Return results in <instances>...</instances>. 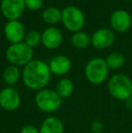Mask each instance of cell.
<instances>
[{
    "mask_svg": "<svg viewBox=\"0 0 132 133\" xmlns=\"http://www.w3.org/2000/svg\"><path fill=\"white\" fill-rule=\"evenodd\" d=\"M51 75L49 64L41 60H32L24 67L22 79L28 89L39 91L47 86Z\"/></svg>",
    "mask_w": 132,
    "mask_h": 133,
    "instance_id": "cell-1",
    "label": "cell"
},
{
    "mask_svg": "<svg viewBox=\"0 0 132 133\" xmlns=\"http://www.w3.org/2000/svg\"><path fill=\"white\" fill-rule=\"evenodd\" d=\"M108 91L112 98L124 102L132 96V81L124 74H114L108 82Z\"/></svg>",
    "mask_w": 132,
    "mask_h": 133,
    "instance_id": "cell-2",
    "label": "cell"
},
{
    "mask_svg": "<svg viewBox=\"0 0 132 133\" xmlns=\"http://www.w3.org/2000/svg\"><path fill=\"white\" fill-rule=\"evenodd\" d=\"M34 102L41 111L45 113H53L62 106V99L59 96L55 90L44 88L37 91L34 97Z\"/></svg>",
    "mask_w": 132,
    "mask_h": 133,
    "instance_id": "cell-3",
    "label": "cell"
},
{
    "mask_svg": "<svg viewBox=\"0 0 132 133\" xmlns=\"http://www.w3.org/2000/svg\"><path fill=\"white\" fill-rule=\"evenodd\" d=\"M109 70L105 60L93 58L85 66V76L92 84L100 85L107 80Z\"/></svg>",
    "mask_w": 132,
    "mask_h": 133,
    "instance_id": "cell-4",
    "label": "cell"
},
{
    "mask_svg": "<svg viewBox=\"0 0 132 133\" xmlns=\"http://www.w3.org/2000/svg\"><path fill=\"white\" fill-rule=\"evenodd\" d=\"M33 49L25 43L12 44L6 50V58L8 62L15 66H24L32 61Z\"/></svg>",
    "mask_w": 132,
    "mask_h": 133,
    "instance_id": "cell-5",
    "label": "cell"
},
{
    "mask_svg": "<svg viewBox=\"0 0 132 133\" xmlns=\"http://www.w3.org/2000/svg\"><path fill=\"white\" fill-rule=\"evenodd\" d=\"M62 21L67 29L77 33L84 25V15L78 7L70 5L62 11Z\"/></svg>",
    "mask_w": 132,
    "mask_h": 133,
    "instance_id": "cell-6",
    "label": "cell"
},
{
    "mask_svg": "<svg viewBox=\"0 0 132 133\" xmlns=\"http://www.w3.org/2000/svg\"><path fill=\"white\" fill-rule=\"evenodd\" d=\"M21 104V96L19 92L13 87L4 88L0 91V106L7 111H14Z\"/></svg>",
    "mask_w": 132,
    "mask_h": 133,
    "instance_id": "cell-7",
    "label": "cell"
},
{
    "mask_svg": "<svg viewBox=\"0 0 132 133\" xmlns=\"http://www.w3.org/2000/svg\"><path fill=\"white\" fill-rule=\"evenodd\" d=\"M25 8V0H2L1 2L2 14L10 21L18 19L23 15Z\"/></svg>",
    "mask_w": 132,
    "mask_h": 133,
    "instance_id": "cell-8",
    "label": "cell"
},
{
    "mask_svg": "<svg viewBox=\"0 0 132 133\" xmlns=\"http://www.w3.org/2000/svg\"><path fill=\"white\" fill-rule=\"evenodd\" d=\"M132 23L131 16L128 11L119 9L112 13L110 16L111 27L119 33H124L130 28Z\"/></svg>",
    "mask_w": 132,
    "mask_h": 133,
    "instance_id": "cell-9",
    "label": "cell"
},
{
    "mask_svg": "<svg viewBox=\"0 0 132 133\" xmlns=\"http://www.w3.org/2000/svg\"><path fill=\"white\" fill-rule=\"evenodd\" d=\"M115 35L110 29L101 28L93 34L92 37V44L98 50H104L109 47L114 43Z\"/></svg>",
    "mask_w": 132,
    "mask_h": 133,
    "instance_id": "cell-10",
    "label": "cell"
},
{
    "mask_svg": "<svg viewBox=\"0 0 132 133\" xmlns=\"http://www.w3.org/2000/svg\"><path fill=\"white\" fill-rule=\"evenodd\" d=\"M4 33L6 39L12 44L21 43L25 37V27L21 22L17 20L9 21L5 24Z\"/></svg>",
    "mask_w": 132,
    "mask_h": 133,
    "instance_id": "cell-11",
    "label": "cell"
},
{
    "mask_svg": "<svg viewBox=\"0 0 132 133\" xmlns=\"http://www.w3.org/2000/svg\"><path fill=\"white\" fill-rule=\"evenodd\" d=\"M49 67L52 74L62 76L70 72L72 68V62L70 58L65 55H57L51 59Z\"/></svg>",
    "mask_w": 132,
    "mask_h": 133,
    "instance_id": "cell-12",
    "label": "cell"
},
{
    "mask_svg": "<svg viewBox=\"0 0 132 133\" xmlns=\"http://www.w3.org/2000/svg\"><path fill=\"white\" fill-rule=\"evenodd\" d=\"M62 35L56 27H49L44 30L42 35V43L48 49H55L61 44Z\"/></svg>",
    "mask_w": 132,
    "mask_h": 133,
    "instance_id": "cell-13",
    "label": "cell"
},
{
    "mask_svg": "<svg viewBox=\"0 0 132 133\" xmlns=\"http://www.w3.org/2000/svg\"><path fill=\"white\" fill-rule=\"evenodd\" d=\"M40 133H64L62 121L55 116L46 118L39 128Z\"/></svg>",
    "mask_w": 132,
    "mask_h": 133,
    "instance_id": "cell-14",
    "label": "cell"
},
{
    "mask_svg": "<svg viewBox=\"0 0 132 133\" xmlns=\"http://www.w3.org/2000/svg\"><path fill=\"white\" fill-rule=\"evenodd\" d=\"M20 77H21V74L17 66L11 64L4 70L3 80L5 83L7 84L9 87H12L13 85L17 83L20 80Z\"/></svg>",
    "mask_w": 132,
    "mask_h": 133,
    "instance_id": "cell-15",
    "label": "cell"
},
{
    "mask_svg": "<svg viewBox=\"0 0 132 133\" xmlns=\"http://www.w3.org/2000/svg\"><path fill=\"white\" fill-rule=\"evenodd\" d=\"M74 90V85L73 82H72L68 78H62L58 82L55 88V91L58 93V95L61 98L64 100V99H67L70 96H72V92H73Z\"/></svg>",
    "mask_w": 132,
    "mask_h": 133,
    "instance_id": "cell-16",
    "label": "cell"
},
{
    "mask_svg": "<svg viewBox=\"0 0 132 133\" xmlns=\"http://www.w3.org/2000/svg\"><path fill=\"white\" fill-rule=\"evenodd\" d=\"M42 16L45 23L54 25L62 20V12L56 7H48L44 10Z\"/></svg>",
    "mask_w": 132,
    "mask_h": 133,
    "instance_id": "cell-17",
    "label": "cell"
},
{
    "mask_svg": "<svg viewBox=\"0 0 132 133\" xmlns=\"http://www.w3.org/2000/svg\"><path fill=\"white\" fill-rule=\"evenodd\" d=\"M106 63L110 70H119L125 63V58L121 54L112 53L106 58Z\"/></svg>",
    "mask_w": 132,
    "mask_h": 133,
    "instance_id": "cell-18",
    "label": "cell"
},
{
    "mask_svg": "<svg viewBox=\"0 0 132 133\" xmlns=\"http://www.w3.org/2000/svg\"><path fill=\"white\" fill-rule=\"evenodd\" d=\"M91 41L92 40H91L90 36L86 33H82V32L75 33L71 39L72 45L78 49H83V48L87 47L91 43Z\"/></svg>",
    "mask_w": 132,
    "mask_h": 133,
    "instance_id": "cell-19",
    "label": "cell"
},
{
    "mask_svg": "<svg viewBox=\"0 0 132 133\" xmlns=\"http://www.w3.org/2000/svg\"><path fill=\"white\" fill-rule=\"evenodd\" d=\"M41 41H42V35L37 31H31L25 35V44L32 48L38 45Z\"/></svg>",
    "mask_w": 132,
    "mask_h": 133,
    "instance_id": "cell-20",
    "label": "cell"
},
{
    "mask_svg": "<svg viewBox=\"0 0 132 133\" xmlns=\"http://www.w3.org/2000/svg\"><path fill=\"white\" fill-rule=\"evenodd\" d=\"M25 7L33 11L38 10L42 7L43 0H25Z\"/></svg>",
    "mask_w": 132,
    "mask_h": 133,
    "instance_id": "cell-21",
    "label": "cell"
},
{
    "mask_svg": "<svg viewBox=\"0 0 132 133\" xmlns=\"http://www.w3.org/2000/svg\"><path fill=\"white\" fill-rule=\"evenodd\" d=\"M91 130L92 133H102L103 130V123L100 121H92V125H91Z\"/></svg>",
    "mask_w": 132,
    "mask_h": 133,
    "instance_id": "cell-22",
    "label": "cell"
},
{
    "mask_svg": "<svg viewBox=\"0 0 132 133\" xmlns=\"http://www.w3.org/2000/svg\"><path fill=\"white\" fill-rule=\"evenodd\" d=\"M20 133H40V131H39V129H37L33 125L28 124V125H25L21 129Z\"/></svg>",
    "mask_w": 132,
    "mask_h": 133,
    "instance_id": "cell-23",
    "label": "cell"
},
{
    "mask_svg": "<svg viewBox=\"0 0 132 133\" xmlns=\"http://www.w3.org/2000/svg\"><path fill=\"white\" fill-rule=\"evenodd\" d=\"M124 106L129 111H132V96L124 101Z\"/></svg>",
    "mask_w": 132,
    "mask_h": 133,
    "instance_id": "cell-24",
    "label": "cell"
}]
</instances>
